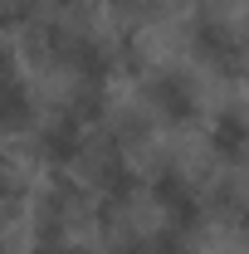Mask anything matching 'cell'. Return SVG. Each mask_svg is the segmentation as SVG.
<instances>
[{"mask_svg": "<svg viewBox=\"0 0 249 254\" xmlns=\"http://www.w3.org/2000/svg\"><path fill=\"white\" fill-rule=\"evenodd\" d=\"M147 98L156 103V113H161L166 123H190V118L200 113V98H195V88H190L181 73H156Z\"/></svg>", "mask_w": 249, "mask_h": 254, "instance_id": "obj_1", "label": "cell"}, {"mask_svg": "<svg viewBox=\"0 0 249 254\" xmlns=\"http://www.w3.org/2000/svg\"><path fill=\"white\" fill-rule=\"evenodd\" d=\"M54 5H88V0H54Z\"/></svg>", "mask_w": 249, "mask_h": 254, "instance_id": "obj_2", "label": "cell"}]
</instances>
